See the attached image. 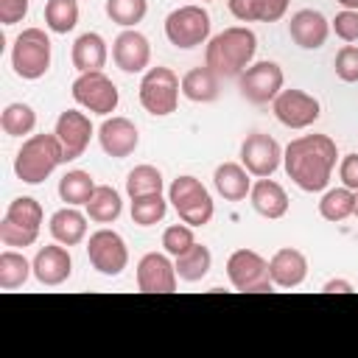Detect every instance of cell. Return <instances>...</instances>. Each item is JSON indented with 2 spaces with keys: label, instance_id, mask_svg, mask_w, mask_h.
Masks as SVG:
<instances>
[{
  "label": "cell",
  "instance_id": "obj_45",
  "mask_svg": "<svg viewBox=\"0 0 358 358\" xmlns=\"http://www.w3.org/2000/svg\"><path fill=\"white\" fill-rule=\"evenodd\" d=\"M338 6H344V8H350V11H358V0H336Z\"/></svg>",
  "mask_w": 358,
  "mask_h": 358
},
{
  "label": "cell",
  "instance_id": "obj_20",
  "mask_svg": "<svg viewBox=\"0 0 358 358\" xmlns=\"http://www.w3.org/2000/svg\"><path fill=\"white\" fill-rule=\"evenodd\" d=\"M288 36L294 39V45H299L302 50H316L327 42L330 36V22L322 11L316 8H299L291 22H288Z\"/></svg>",
  "mask_w": 358,
  "mask_h": 358
},
{
  "label": "cell",
  "instance_id": "obj_2",
  "mask_svg": "<svg viewBox=\"0 0 358 358\" xmlns=\"http://www.w3.org/2000/svg\"><path fill=\"white\" fill-rule=\"evenodd\" d=\"M257 53V36L246 25H232L215 34L207 42L204 64L213 67L221 78H238Z\"/></svg>",
  "mask_w": 358,
  "mask_h": 358
},
{
  "label": "cell",
  "instance_id": "obj_24",
  "mask_svg": "<svg viewBox=\"0 0 358 358\" xmlns=\"http://www.w3.org/2000/svg\"><path fill=\"white\" fill-rule=\"evenodd\" d=\"M87 218L90 215H84L81 210H76L73 204H67V207H62V210H56L50 215L48 229H50L53 241H59L64 246H78L87 238Z\"/></svg>",
  "mask_w": 358,
  "mask_h": 358
},
{
  "label": "cell",
  "instance_id": "obj_9",
  "mask_svg": "<svg viewBox=\"0 0 358 358\" xmlns=\"http://www.w3.org/2000/svg\"><path fill=\"white\" fill-rule=\"evenodd\" d=\"M227 277L232 288L241 294H263L274 288L268 274V260L255 249H235L227 257Z\"/></svg>",
  "mask_w": 358,
  "mask_h": 358
},
{
  "label": "cell",
  "instance_id": "obj_42",
  "mask_svg": "<svg viewBox=\"0 0 358 358\" xmlns=\"http://www.w3.org/2000/svg\"><path fill=\"white\" fill-rule=\"evenodd\" d=\"M28 14V0H0V22L14 25Z\"/></svg>",
  "mask_w": 358,
  "mask_h": 358
},
{
  "label": "cell",
  "instance_id": "obj_40",
  "mask_svg": "<svg viewBox=\"0 0 358 358\" xmlns=\"http://www.w3.org/2000/svg\"><path fill=\"white\" fill-rule=\"evenodd\" d=\"M291 0H255L257 8V22H277L285 17Z\"/></svg>",
  "mask_w": 358,
  "mask_h": 358
},
{
  "label": "cell",
  "instance_id": "obj_13",
  "mask_svg": "<svg viewBox=\"0 0 358 358\" xmlns=\"http://www.w3.org/2000/svg\"><path fill=\"white\" fill-rule=\"evenodd\" d=\"M271 109L274 117L288 129H308L322 115L319 101L305 90H280V95L271 101Z\"/></svg>",
  "mask_w": 358,
  "mask_h": 358
},
{
  "label": "cell",
  "instance_id": "obj_44",
  "mask_svg": "<svg viewBox=\"0 0 358 358\" xmlns=\"http://www.w3.org/2000/svg\"><path fill=\"white\" fill-rule=\"evenodd\" d=\"M322 291H327V294H350L352 282H347V280H327Z\"/></svg>",
  "mask_w": 358,
  "mask_h": 358
},
{
  "label": "cell",
  "instance_id": "obj_10",
  "mask_svg": "<svg viewBox=\"0 0 358 358\" xmlns=\"http://www.w3.org/2000/svg\"><path fill=\"white\" fill-rule=\"evenodd\" d=\"M73 98L78 106H84L92 115H109L117 109L120 103V92L112 84V78L103 76V70H92V73H81L73 81Z\"/></svg>",
  "mask_w": 358,
  "mask_h": 358
},
{
  "label": "cell",
  "instance_id": "obj_16",
  "mask_svg": "<svg viewBox=\"0 0 358 358\" xmlns=\"http://www.w3.org/2000/svg\"><path fill=\"white\" fill-rule=\"evenodd\" d=\"M53 134H56V137H59V143H62L64 162L78 159V157L87 151L90 137H92L90 115H84V112H78V109H64V112L56 117Z\"/></svg>",
  "mask_w": 358,
  "mask_h": 358
},
{
  "label": "cell",
  "instance_id": "obj_34",
  "mask_svg": "<svg viewBox=\"0 0 358 358\" xmlns=\"http://www.w3.org/2000/svg\"><path fill=\"white\" fill-rule=\"evenodd\" d=\"M45 25L53 34H67L78 25V0H48L45 3Z\"/></svg>",
  "mask_w": 358,
  "mask_h": 358
},
{
  "label": "cell",
  "instance_id": "obj_47",
  "mask_svg": "<svg viewBox=\"0 0 358 358\" xmlns=\"http://www.w3.org/2000/svg\"><path fill=\"white\" fill-rule=\"evenodd\" d=\"M201 3H210V0H201Z\"/></svg>",
  "mask_w": 358,
  "mask_h": 358
},
{
  "label": "cell",
  "instance_id": "obj_6",
  "mask_svg": "<svg viewBox=\"0 0 358 358\" xmlns=\"http://www.w3.org/2000/svg\"><path fill=\"white\" fill-rule=\"evenodd\" d=\"M179 92H182L179 76L171 67H162V64L148 67L143 81H140V103L154 117H165V115L176 112Z\"/></svg>",
  "mask_w": 358,
  "mask_h": 358
},
{
  "label": "cell",
  "instance_id": "obj_41",
  "mask_svg": "<svg viewBox=\"0 0 358 358\" xmlns=\"http://www.w3.org/2000/svg\"><path fill=\"white\" fill-rule=\"evenodd\" d=\"M338 179L344 187L358 190V154H347L338 162Z\"/></svg>",
  "mask_w": 358,
  "mask_h": 358
},
{
  "label": "cell",
  "instance_id": "obj_31",
  "mask_svg": "<svg viewBox=\"0 0 358 358\" xmlns=\"http://www.w3.org/2000/svg\"><path fill=\"white\" fill-rule=\"evenodd\" d=\"M92 190H95V182H92V176L87 171H78L76 168V171H67L59 179V196H62V201H67L73 207L87 204L90 196H92Z\"/></svg>",
  "mask_w": 358,
  "mask_h": 358
},
{
  "label": "cell",
  "instance_id": "obj_21",
  "mask_svg": "<svg viewBox=\"0 0 358 358\" xmlns=\"http://www.w3.org/2000/svg\"><path fill=\"white\" fill-rule=\"evenodd\" d=\"M268 274L277 288H299L308 277V257L299 249L282 246L268 260Z\"/></svg>",
  "mask_w": 358,
  "mask_h": 358
},
{
  "label": "cell",
  "instance_id": "obj_14",
  "mask_svg": "<svg viewBox=\"0 0 358 358\" xmlns=\"http://www.w3.org/2000/svg\"><path fill=\"white\" fill-rule=\"evenodd\" d=\"M280 162H282V148H280V143L271 134L252 131L241 143V165L252 176H257V179L271 176L280 168Z\"/></svg>",
  "mask_w": 358,
  "mask_h": 358
},
{
  "label": "cell",
  "instance_id": "obj_26",
  "mask_svg": "<svg viewBox=\"0 0 358 358\" xmlns=\"http://www.w3.org/2000/svg\"><path fill=\"white\" fill-rule=\"evenodd\" d=\"M249 176L252 173L243 165H238V162H221L215 168V173H213V185H215V190L227 201H241L252 190V179Z\"/></svg>",
  "mask_w": 358,
  "mask_h": 358
},
{
  "label": "cell",
  "instance_id": "obj_38",
  "mask_svg": "<svg viewBox=\"0 0 358 358\" xmlns=\"http://www.w3.org/2000/svg\"><path fill=\"white\" fill-rule=\"evenodd\" d=\"M336 76L344 81V84H355L358 81V48L355 45H344L338 53H336Z\"/></svg>",
  "mask_w": 358,
  "mask_h": 358
},
{
  "label": "cell",
  "instance_id": "obj_15",
  "mask_svg": "<svg viewBox=\"0 0 358 358\" xmlns=\"http://www.w3.org/2000/svg\"><path fill=\"white\" fill-rule=\"evenodd\" d=\"M176 266L171 263L168 252H148L137 263V288L143 294H173L176 291Z\"/></svg>",
  "mask_w": 358,
  "mask_h": 358
},
{
  "label": "cell",
  "instance_id": "obj_5",
  "mask_svg": "<svg viewBox=\"0 0 358 358\" xmlns=\"http://www.w3.org/2000/svg\"><path fill=\"white\" fill-rule=\"evenodd\" d=\"M168 201L173 204V210L179 213V218L190 227H204L210 224L215 204L210 190L196 179V176H176L168 187Z\"/></svg>",
  "mask_w": 358,
  "mask_h": 358
},
{
  "label": "cell",
  "instance_id": "obj_46",
  "mask_svg": "<svg viewBox=\"0 0 358 358\" xmlns=\"http://www.w3.org/2000/svg\"><path fill=\"white\" fill-rule=\"evenodd\" d=\"M352 215H358V190H355V213Z\"/></svg>",
  "mask_w": 358,
  "mask_h": 358
},
{
  "label": "cell",
  "instance_id": "obj_12",
  "mask_svg": "<svg viewBox=\"0 0 358 358\" xmlns=\"http://www.w3.org/2000/svg\"><path fill=\"white\" fill-rule=\"evenodd\" d=\"M282 67L277 62H255L238 76V90L249 103H268L282 90Z\"/></svg>",
  "mask_w": 358,
  "mask_h": 358
},
{
  "label": "cell",
  "instance_id": "obj_33",
  "mask_svg": "<svg viewBox=\"0 0 358 358\" xmlns=\"http://www.w3.org/2000/svg\"><path fill=\"white\" fill-rule=\"evenodd\" d=\"M162 187H165L162 173L154 165H134L129 171V176H126V193H129V199L148 196V193H162Z\"/></svg>",
  "mask_w": 358,
  "mask_h": 358
},
{
  "label": "cell",
  "instance_id": "obj_30",
  "mask_svg": "<svg viewBox=\"0 0 358 358\" xmlns=\"http://www.w3.org/2000/svg\"><path fill=\"white\" fill-rule=\"evenodd\" d=\"M352 213H355V190H350L344 185L341 187H333V190H324V196L319 201V215L324 221L338 224V221L350 218Z\"/></svg>",
  "mask_w": 358,
  "mask_h": 358
},
{
  "label": "cell",
  "instance_id": "obj_29",
  "mask_svg": "<svg viewBox=\"0 0 358 358\" xmlns=\"http://www.w3.org/2000/svg\"><path fill=\"white\" fill-rule=\"evenodd\" d=\"M31 274H34V263H28L25 255H20L14 249L0 252V288L3 291H14V288L25 285Z\"/></svg>",
  "mask_w": 358,
  "mask_h": 358
},
{
  "label": "cell",
  "instance_id": "obj_11",
  "mask_svg": "<svg viewBox=\"0 0 358 358\" xmlns=\"http://www.w3.org/2000/svg\"><path fill=\"white\" fill-rule=\"evenodd\" d=\"M87 260L92 263L95 271L106 277H117L129 266V246L115 229H98L87 241Z\"/></svg>",
  "mask_w": 358,
  "mask_h": 358
},
{
  "label": "cell",
  "instance_id": "obj_4",
  "mask_svg": "<svg viewBox=\"0 0 358 358\" xmlns=\"http://www.w3.org/2000/svg\"><path fill=\"white\" fill-rule=\"evenodd\" d=\"M42 229V204L31 196H20L6 207V215L0 221V243L3 246H31L36 243Z\"/></svg>",
  "mask_w": 358,
  "mask_h": 358
},
{
  "label": "cell",
  "instance_id": "obj_17",
  "mask_svg": "<svg viewBox=\"0 0 358 358\" xmlns=\"http://www.w3.org/2000/svg\"><path fill=\"white\" fill-rule=\"evenodd\" d=\"M98 143L103 148L106 157H115V159H123L129 154H134L137 143H140V134H137V126L123 117V115H112L101 123L98 129Z\"/></svg>",
  "mask_w": 358,
  "mask_h": 358
},
{
  "label": "cell",
  "instance_id": "obj_32",
  "mask_svg": "<svg viewBox=\"0 0 358 358\" xmlns=\"http://www.w3.org/2000/svg\"><path fill=\"white\" fill-rule=\"evenodd\" d=\"M0 126H3V131H6L8 137L31 134L34 126H36V112H34V106H28V103H22V101H14V103H8V106L3 109Z\"/></svg>",
  "mask_w": 358,
  "mask_h": 358
},
{
  "label": "cell",
  "instance_id": "obj_25",
  "mask_svg": "<svg viewBox=\"0 0 358 358\" xmlns=\"http://www.w3.org/2000/svg\"><path fill=\"white\" fill-rule=\"evenodd\" d=\"M218 73L213 67H193L182 76V95L193 103H213L221 92V84H218Z\"/></svg>",
  "mask_w": 358,
  "mask_h": 358
},
{
  "label": "cell",
  "instance_id": "obj_7",
  "mask_svg": "<svg viewBox=\"0 0 358 358\" xmlns=\"http://www.w3.org/2000/svg\"><path fill=\"white\" fill-rule=\"evenodd\" d=\"M11 67L20 78L36 81L50 67V39L42 28H25L17 34L11 48Z\"/></svg>",
  "mask_w": 358,
  "mask_h": 358
},
{
  "label": "cell",
  "instance_id": "obj_35",
  "mask_svg": "<svg viewBox=\"0 0 358 358\" xmlns=\"http://www.w3.org/2000/svg\"><path fill=\"white\" fill-rule=\"evenodd\" d=\"M168 213V201L162 199V193H148V196H137L131 199V221L137 227H154L157 221H162Z\"/></svg>",
  "mask_w": 358,
  "mask_h": 358
},
{
  "label": "cell",
  "instance_id": "obj_23",
  "mask_svg": "<svg viewBox=\"0 0 358 358\" xmlns=\"http://www.w3.org/2000/svg\"><path fill=\"white\" fill-rule=\"evenodd\" d=\"M70 59H73V67H76L78 73L103 70V64H106V59H109V50H106L103 36H101V34H95V31L81 34V36L73 42Z\"/></svg>",
  "mask_w": 358,
  "mask_h": 358
},
{
  "label": "cell",
  "instance_id": "obj_27",
  "mask_svg": "<svg viewBox=\"0 0 358 358\" xmlns=\"http://www.w3.org/2000/svg\"><path fill=\"white\" fill-rule=\"evenodd\" d=\"M84 207H87L90 221H95V224H112V221H117L120 213H123L120 193H117L115 187H109V185H95L90 201H87Z\"/></svg>",
  "mask_w": 358,
  "mask_h": 358
},
{
  "label": "cell",
  "instance_id": "obj_1",
  "mask_svg": "<svg viewBox=\"0 0 358 358\" xmlns=\"http://www.w3.org/2000/svg\"><path fill=\"white\" fill-rule=\"evenodd\" d=\"M336 159L338 148L327 134H302L282 148V168L305 193H319L327 187Z\"/></svg>",
  "mask_w": 358,
  "mask_h": 358
},
{
  "label": "cell",
  "instance_id": "obj_28",
  "mask_svg": "<svg viewBox=\"0 0 358 358\" xmlns=\"http://www.w3.org/2000/svg\"><path fill=\"white\" fill-rule=\"evenodd\" d=\"M173 266H176V274L182 282H199L207 277V271L213 266V255L204 243H193L187 252L173 257Z\"/></svg>",
  "mask_w": 358,
  "mask_h": 358
},
{
  "label": "cell",
  "instance_id": "obj_39",
  "mask_svg": "<svg viewBox=\"0 0 358 358\" xmlns=\"http://www.w3.org/2000/svg\"><path fill=\"white\" fill-rule=\"evenodd\" d=\"M330 28L336 31L338 39H344V42H355V39H358V11H350V8L338 11Z\"/></svg>",
  "mask_w": 358,
  "mask_h": 358
},
{
  "label": "cell",
  "instance_id": "obj_36",
  "mask_svg": "<svg viewBox=\"0 0 358 358\" xmlns=\"http://www.w3.org/2000/svg\"><path fill=\"white\" fill-rule=\"evenodd\" d=\"M106 17L120 28H134L148 11V0H106Z\"/></svg>",
  "mask_w": 358,
  "mask_h": 358
},
{
  "label": "cell",
  "instance_id": "obj_37",
  "mask_svg": "<svg viewBox=\"0 0 358 358\" xmlns=\"http://www.w3.org/2000/svg\"><path fill=\"white\" fill-rule=\"evenodd\" d=\"M193 243H196V238H193V227L185 224V221H182V224H171V227L162 232V249H165L171 257L187 252Z\"/></svg>",
  "mask_w": 358,
  "mask_h": 358
},
{
  "label": "cell",
  "instance_id": "obj_19",
  "mask_svg": "<svg viewBox=\"0 0 358 358\" xmlns=\"http://www.w3.org/2000/svg\"><path fill=\"white\" fill-rule=\"evenodd\" d=\"M31 263H34V277L42 285H50V288L67 282L70 274H73V257H70L67 246L59 243V241L50 243V246H42Z\"/></svg>",
  "mask_w": 358,
  "mask_h": 358
},
{
  "label": "cell",
  "instance_id": "obj_8",
  "mask_svg": "<svg viewBox=\"0 0 358 358\" xmlns=\"http://www.w3.org/2000/svg\"><path fill=\"white\" fill-rule=\"evenodd\" d=\"M210 14L201 6H179L165 17V36L179 50H190L210 42Z\"/></svg>",
  "mask_w": 358,
  "mask_h": 358
},
{
  "label": "cell",
  "instance_id": "obj_43",
  "mask_svg": "<svg viewBox=\"0 0 358 358\" xmlns=\"http://www.w3.org/2000/svg\"><path fill=\"white\" fill-rule=\"evenodd\" d=\"M227 6H229V14L241 22H255L257 20L255 0H227Z\"/></svg>",
  "mask_w": 358,
  "mask_h": 358
},
{
  "label": "cell",
  "instance_id": "obj_18",
  "mask_svg": "<svg viewBox=\"0 0 358 358\" xmlns=\"http://www.w3.org/2000/svg\"><path fill=\"white\" fill-rule=\"evenodd\" d=\"M112 62L123 70V73H143L151 62V45L148 39L134 31V28H126L115 36L112 42Z\"/></svg>",
  "mask_w": 358,
  "mask_h": 358
},
{
  "label": "cell",
  "instance_id": "obj_3",
  "mask_svg": "<svg viewBox=\"0 0 358 358\" xmlns=\"http://www.w3.org/2000/svg\"><path fill=\"white\" fill-rule=\"evenodd\" d=\"M62 162L64 151L56 134H31L14 157V173L25 185H42Z\"/></svg>",
  "mask_w": 358,
  "mask_h": 358
},
{
  "label": "cell",
  "instance_id": "obj_22",
  "mask_svg": "<svg viewBox=\"0 0 358 358\" xmlns=\"http://www.w3.org/2000/svg\"><path fill=\"white\" fill-rule=\"evenodd\" d=\"M249 199H252L255 213H257V215H263V218H268V221L282 218V215L288 213V204H291V201H288L285 187H282L280 182L268 179V176H263V179H257V182L252 185Z\"/></svg>",
  "mask_w": 358,
  "mask_h": 358
}]
</instances>
